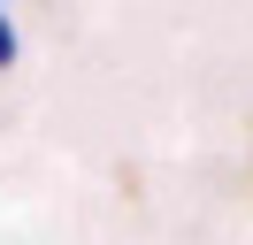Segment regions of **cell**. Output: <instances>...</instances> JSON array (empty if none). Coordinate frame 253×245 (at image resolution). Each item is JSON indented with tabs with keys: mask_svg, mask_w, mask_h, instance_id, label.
Segmentation results:
<instances>
[{
	"mask_svg": "<svg viewBox=\"0 0 253 245\" xmlns=\"http://www.w3.org/2000/svg\"><path fill=\"white\" fill-rule=\"evenodd\" d=\"M0 69H16V23L0 15Z\"/></svg>",
	"mask_w": 253,
	"mask_h": 245,
	"instance_id": "1",
	"label": "cell"
}]
</instances>
